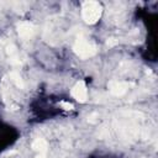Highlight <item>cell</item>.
Wrapping results in <instances>:
<instances>
[{"mask_svg":"<svg viewBox=\"0 0 158 158\" xmlns=\"http://www.w3.org/2000/svg\"><path fill=\"white\" fill-rule=\"evenodd\" d=\"M73 51L74 53L81 58V59H88V58H91L94 57L96 53H98V47L94 42L89 41L88 38H85L84 36H78L77 40L74 41V44H73Z\"/></svg>","mask_w":158,"mask_h":158,"instance_id":"6da1fadb","label":"cell"},{"mask_svg":"<svg viewBox=\"0 0 158 158\" xmlns=\"http://www.w3.org/2000/svg\"><path fill=\"white\" fill-rule=\"evenodd\" d=\"M102 14V7L98 1H84L81 5V16L83 20L89 23L94 25L96 23Z\"/></svg>","mask_w":158,"mask_h":158,"instance_id":"7a4b0ae2","label":"cell"},{"mask_svg":"<svg viewBox=\"0 0 158 158\" xmlns=\"http://www.w3.org/2000/svg\"><path fill=\"white\" fill-rule=\"evenodd\" d=\"M131 86H133L132 83H128V81H118V80H111L107 84V88H109L110 93L112 95H115V96H122V95H125Z\"/></svg>","mask_w":158,"mask_h":158,"instance_id":"3957f363","label":"cell"},{"mask_svg":"<svg viewBox=\"0 0 158 158\" xmlns=\"http://www.w3.org/2000/svg\"><path fill=\"white\" fill-rule=\"evenodd\" d=\"M16 30H17L19 36L21 38H23V40L31 38L35 35V32H36L35 25L32 22H30V21H21V22H19L17 26H16Z\"/></svg>","mask_w":158,"mask_h":158,"instance_id":"277c9868","label":"cell"},{"mask_svg":"<svg viewBox=\"0 0 158 158\" xmlns=\"http://www.w3.org/2000/svg\"><path fill=\"white\" fill-rule=\"evenodd\" d=\"M72 96L79 101V102H85L86 101V98H88V90H86V85L84 81H77L74 84V86L72 88V91H70Z\"/></svg>","mask_w":158,"mask_h":158,"instance_id":"5b68a950","label":"cell"},{"mask_svg":"<svg viewBox=\"0 0 158 158\" xmlns=\"http://www.w3.org/2000/svg\"><path fill=\"white\" fill-rule=\"evenodd\" d=\"M6 53L9 56V62H10L11 65H14V67L21 65V58H20L19 51H17V48L14 43L6 44Z\"/></svg>","mask_w":158,"mask_h":158,"instance_id":"8992f818","label":"cell"},{"mask_svg":"<svg viewBox=\"0 0 158 158\" xmlns=\"http://www.w3.org/2000/svg\"><path fill=\"white\" fill-rule=\"evenodd\" d=\"M32 148L37 153H46L47 149H48V143L43 138H37L36 141L32 142Z\"/></svg>","mask_w":158,"mask_h":158,"instance_id":"52a82bcc","label":"cell"},{"mask_svg":"<svg viewBox=\"0 0 158 158\" xmlns=\"http://www.w3.org/2000/svg\"><path fill=\"white\" fill-rule=\"evenodd\" d=\"M9 79H10V81L17 88V89H23L25 88V83H23V80H22V78H21V75H20V73H17V72H11L10 74H9Z\"/></svg>","mask_w":158,"mask_h":158,"instance_id":"ba28073f","label":"cell"},{"mask_svg":"<svg viewBox=\"0 0 158 158\" xmlns=\"http://www.w3.org/2000/svg\"><path fill=\"white\" fill-rule=\"evenodd\" d=\"M59 105H60V107L64 109V110H73V109H74L73 104H70L69 101H60Z\"/></svg>","mask_w":158,"mask_h":158,"instance_id":"9c48e42d","label":"cell"},{"mask_svg":"<svg viewBox=\"0 0 158 158\" xmlns=\"http://www.w3.org/2000/svg\"><path fill=\"white\" fill-rule=\"evenodd\" d=\"M98 118H99V115H98L96 112H93V114H90V115L88 116V121H89L90 123H95V122L98 121Z\"/></svg>","mask_w":158,"mask_h":158,"instance_id":"30bf717a","label":"cell"},{"mask_svg":"<svg viewBox=\"0 0 158 158\" xmlns=\"http://www.w3.org/2000/svg\"><path fill=\"white\" fill-rule=\"evenodd\" d=\"M116 43H117V41H116L115 38H109L107 42H106V44H107L109 47H112V46H115Z\"/></svg>","mask_w":158,"mask_h":158,"instance_id":"8fae6325","label":"cell"},{"mask_svg":"<svg viewBox=\"0 0 158 158\" xmlns=\"http://www.w3.org/2000/svg\"><path fill=\"white\" fill-rule=\"evenodd\" d=\"M35 158H47V156H46V153H38Z\"/></svg>","mask_w":158,"mask_h":158,"instance_id":"7c38bea8","label":"cell"}]
</instances>
